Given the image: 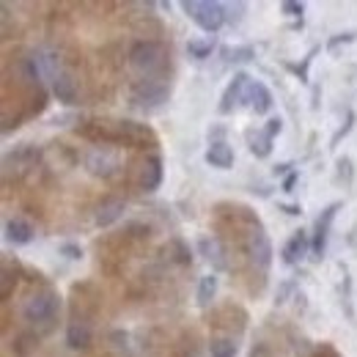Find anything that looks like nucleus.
I'll list each match as a JSON object with an SVG mask.
<instances>
[{
	"instance_id": "b1692460",
	"label": "nucleus",
	"mask_w": 357,
	"mask_h": 357,
	"mask_svg": "<svg viewBox=\"0 0 357 357\" xmlns=\"http://www.w3.org/2000/svg\"><path fill=\"white\" fill-rule=\"evenodd\" d=\"M280 11L289 14V17H303L305 6H303V3H294V0H286V3H280Z\"/></svg>"
},
{
	"instance_id": "c85d7f7f",
	"label": "nucleus",
	"mask_w": 357,
	"mask_h": 357,
	"mask_svg": "<svg viewBox=\"0 0 357 357\" xmlns=\"http://www.w3.org/2000/svg\"><path fill=\"white\" fill-rule=\"evenodd\" d=\"M250 357H267V347H264V344H259V347L250 352Z\"/></svg>"
},
{
	"instance_id": "a878e982",
	"label": "nucleus",
	"mask_w": 357,
	"mask_h": 357,
	"mask_svg": "<svg viewBox=\"0 0 357 357\" xmlns=\"http://www.w3.org/2000/svg\"><path fill=\"white\" fill-rule=\"evenodd\" d=\"M264 130H267L269 137H275V135H280V130H283V121H280V119H269Z\"/></svg>"
},
{
	"instance_id": "412c9836",
	"label": "nucleus",
	"mask_w": 357,
	"mask_h": 357,
	"mask_svg": "<svg viewBox=\"0 0 357 357\" xmlns=\"http://www.w3.org/2000/svg\"><path fill=\"white\" fill-rule=\"evenodd\" d=\"M212 50H215V36H206V39H190V45H187L190 58H198V61L209 58Z\"/></svg>"
},
{
	"instance_id": "20e7f679",
	"label": "nucleus",
	"mask_w": 357,
	"mask_h": 357,
	"mask_svg": "<svg viewBox=\"0 0 357 357\" xmlns=\"http://www.w3.org/2000/svg\"><path fill=\"white\" fill-rule=\"evenodd\" d=\"M58 311H61V297H58V291L45 289V291H36V294L28 297V303H25V308H22V316H25L28 324L42 327L47 333V330L52 327V321L58 319Z\"/></svg>"
},
{
	"instance_id": "393cba45",
	"label": "nucleus",
	"mask_w": 357,
	"mask_h": 357,
	"mask_svg": "<svg viewBox=\"0 0 357 357\" xmlns=\"http://www.w3.org/2000/svg\"><path fill=\"white\" fill-rule=\"evenodd\" d=\"M352 124H355V113H349V116H347V124H344V127H341V130L335 132V137H333V149H335V146L341 143V137H344V135H349Z\"/></svg>"
},
{
	"instance_id": "f257e3e1",
	"label": "nucleus",
	"mask_w": 357,
	"mask_h": 357,
	"mask_svg": "<svg viewBox=\"0 0 357 357\" xmlns=\"http://www.w3.org/2000/svg\"><path fill=\"white\" fill-rule=\"evenodd\" d=\"M77 132L102 146H137V149H143L146 143L157 146L154 132L146 124H135V121H89Z\"/></svg>"
},
{
	"instance_id": "423d86ee",
	"label": "nucleus",
	"mask_w": 357,
	"mask_h": 357,
	"mask_svg": "<svg viewBox=\"0 0 357 357\" xmlns=\"http://www.w3.org/2000/svg\"><path fill=\"white\" fill-rule=\"evenodd\" d=\"M89 171L93 176H102V178H110L113 174L121 171V154L110 146H96L93 151L89 154Z\"/></svg>"
},
{
	"instance_id": "0eeeda50",
	"label": "nucleus",
	"mask_w": 357,
	"mask_h": 357,
	"mask_svg": "<svg viewBox=\"0 0 357 357\" xmlns=\"http://www.w3.org/2000/svg\"><path fill=\"white\" fill-rule=\"evenodd\" d=\"M338 209H341V204L335 201V204L324 206V209H321V215L316 218V225H313V239H311L313 259H321V256H324V248H327V236H330V225H333V220H335Z\"/></svg>"
},
{
	"instance_id": "9d476101",
	"label": "nucleus",
	"mask_w": 357,
	"mask_h": 357,
	"mask_svg": "<svg viewBox=\"0 0 357 357\" xmlns=\"http://www.w3.org/2000/svg\"><path fill=\"white\" fill-rule=\"evenodd\" d=\"M308 250H311V236H308V231H294L291 236H289V242L283 245V250H280V261L286 264V267H294L297 261H303L305 256H308Z\"/></svg>"
},
{
	"instance_id": "dca6fc26",
	"label": "nucleus",
	"mask_w": 357,
	"mask_h": 357,
	"mask_svg": "<svg viewBox=\"0 0 357 357\" xmlns=\"http://www.w3.org/2000/svg\"><path fill=\"white\" fill-rule=\"evenodd\" d=\"M248 102H250V110L253 113H259V116H264L272 110V93L264 83H250V89H248Z\"/></svg>"
},
{
	"instance_id": "7ed1b4c3",
	"label": "nucleus",
	"mask_w": 357,
	"mask_h": 357,
	"mask_svg": "<svg viewBox=\"0 0 357 357\" xmlns=\"http://www.w3.org/2000/svg\"><path fill=\"white\" fill-rule=\"evenodd\" d=\"M181 11L204 31V33H218L228 22V14H225V3L218 0H184L181 3Z\"/></svg>"
},
{
	"instance_id": "2eb2a0df",
	"label": "nucleus",
	"mask_w": 357,
	"mask_h": 357,
	"mask_svg": "<svg viewBox=\"0 0 357 357\" xmlns=\"http://www.w3.org/2000/svg\"><path fill=\"white\" fill-rule=\"evenodd\" d=\"M206 162L218 171H228L234 165V149L225 140H212L206 149Z\"/></svg>"
},
{
	"instance_id": "4468645a",
	"label": "nucleus",
	"mask_w": 357,
	"mask_h": 357,
	"mask_svg": "<svg viewBox=\"0 0 357 357\" xmlns=\"http://www.w3.org/2000/svg\"><path fill=\"white\" fill-rule=\"evenodd\" d=\"M91 341H93V333H91V324L83 319H72L69 327H66V344L72 349H89Z\"/></svg>"
},
{
	"instance_id": "4be33fe9",
	"label": "nucleus",
	"mask_w": 357,
	"mask_h": 357,
	"mask_svg": "<svg viewBox=\"0 0 357 357\" xmlns=\"http://www.w3.org/2000/svg\"><path fill=\"white\" fill-rule=\"evenodd\" d=\"M11 286H17V269L11 272L8 261H6L3 264V275H0V297H3V303L11 297Z\"/></svg>"
},
{
	"instance_id": "a211bd4d",
	"label": "nucleus",
	"mask_w": 357,
	"mask_h": 357,
	"mask_svg": "<svg viewBox=\"0 0 357 357\" xmlns=\"http://www.w3.org/2000/svg\"><path fill=\"white\" fill-rule=\"evenodd\" d=\"M245 137H248L250 151H253L259 160H264V157L272 154V137L267 135V130H248Z\"/></svg>"
},
{
	"instance_id": "1a4fd4ad",
	"label": "nucleus",
	"mask_w": 357,
	"mask_h": 357,
	"mask_svg": "<svg viewBox=\"0 0 357 357\" xmlns=\"http://www.w3.org/2000/svg\"><path fill=\"white\" fill-rule=\"evenodd\" d=\"M250 83H253V80H250L245 72H236L234 80L228 83V89L223 91V99H220V107H218V110L225 116V113H231L239 102H248V89H250Z\"/></svg>"
},
{
	"instance_id": "6ab92c4d",
	"label": "nucleus",
	"mask_w": 357,
	"mask_h": 357,
	"mask_svg": "<svg viewBox=\"0 0 357 357\" xmlns=\"http://www.w3.org/2000/svg\"><path fill=\"white\" fill-rule=\"evenodd\" d=\"M236 341L234 338H223V335H215L212 341H209V352L212 357H236Z\"/></svg>"
},
{
	"instance_id": "aec40b11",
	"label": "nucleus",
	"mask_w": 357,
	"mask_h": 357,
	"mask_svg": "<svg viewBox=\"0 0 357 357\" xmlns=\"http://www.w3.org/2000/svg\"><path fill=\"white\" fill-rule=\"evenodd\" d=\"M215 294H218V278H215V275L201 278V283H198V305L206 308V305L215 300Z\"/></svg>"
},
{
	"instance_id": "c756f323",
	"label": "nucleus",
	"mask_w": 357,
	"mask_h": 357,
	"mask_svg": "<svg viewBox=\"0 0 357 357\" xmlns=\"http://www.w3.org/2000/svg\"><path fill=\"white\" fill-rule=\"evenodd\" d=\"M286 168H291V165H278V168H275V176H280V174H286Z\"/></svg>"
},
{
	"instance_id": "9b49d317",
	"label": "nucleus",
	"mask_w": 357,
	"mask_h": 357,
	"mask_svg": "<svg viewBox=\"0 0 357 357\" xmlns=\"http://www.w3.org/2000/svg\"><path fill=\"white\" fill-rule=\"evenodd\" d=\"M3 231H6V239H8L14 248H25V245L33 242V228H31L28 220H22V218H11V220H6Z\"/></svg>"
},
{
	"instance_id": "ddd939ff",
	"label": "nucleus",
	"mask_w": 357,
	"mask_h": 357,
	"mask_svg": "<svg viewBox=\"0 0 357 357\" xmlns=\"http://www.w3.org/2000/svg\"><path fill=\"white\" fill-rule=\"evenodd\" d=\"M121 215H124V201L121 198H105L93 212V223L99 228H107V225L116 223Z\"/></svg>"
},
{
	"instance_id": "bb28decb",
	"label": "nucleus",
	"mask_w": 357,
	"mask_h": 357,
	"mask_svg": "<svg viewBox=\"0 0 357 357\" xmlns=\"http://www.w3.org/2000/svg\"><path fill=\"white\" fill-rule=\"evenodd\" d=\"M61 253H66L69 259H80V256H83V250H80L77 245H63V248H61Z\"/></svg>"
},
{
	"instance_id": "f03ea898",
	"label": "nucleus",
	"mask_w": 357,
	"mask_h": 357,
	"mask_svg": "<svg viewBox=\"0 0 357 357\" xmlns=\"http://www.w3.org/2000/svg\"><path fill=\"white\" fill-rule=\"evenodd\" d=\"M130 58V66H132L137 75H143V80H151V77H165V69H168V50L160 45V42H151V39H140L130 47L127 52Z\"/></svg>"
},
{
	"instance_id": "cd10ccee",
	"label": "nucleus",
	"mask_w": 357,
	"mask_h": 357,
	"mask_svg": "<svg viewBox=\"0 0 357 357\" xmlns=\"http://www.w3.org/2000/svg\"><path fill=\"white\" fill-rule=\"evenodd\" d=\"M297 176H300V174L294 171L291 176H289V178H286V181H283V190H286V192H291V187H294V181H297Z\"/></svg>"
},
{
	"instance_id": "6e6552de",
	"label": "nucleus",
	"mask_w": 357,
	"mask_h": 357,
	"mask_svg": "<svg viewBox=\"0 0 357 357\" xmlns=\"http://www.w3.org/2000/svg\"><path fill=\"white\" fill-rule=\"evenodd\" d=\"M162 184V160L160 154H149L140 165H137V190L143 192H154Z\"/></svg>"
},
{
	"instance_id": "39448f33",
	"label": "nucleus",
	"mask_w": 357,
	"mask_h": 357,
	"mask_svg": "<svg viewBox=\"0 0 357 357\" xmlns=\"http://www.w3.org/2000/svg\"><path fill=\"white\" fill-rule=\"evenodd\" d=\"M171 96V86L165 83V77H151V80H137L132 86V99L135 107H143V110H151V107H160L162 102H168Z\"/></svg>"
},
{
	"instance_id": "f3484780",
	"label": "nucleus",
	"mask_w": 357,
	"mask_h": 357,
	"mask_svg": "<svg viewBox=\"0 0 357 357\" xmlns=\"http://www.w3.org/2000/svg\"><path fill=\"white\" fill-rule=\"evenodd\" d=\"M52 93H55V99H58L61 105H75V102H77L75 80H72L69 75H63V72H58V75L52 77Z\"/></svg>"
},
{
	"instance_id": "f8f14e48",
	"label": "nucleus",
	"mask_w": 357,
	"mask_h": 357,
	"mask_svg": "<svg viewBox=\"0 0 357 357\" xmlns=\"http://www.w3.org/2000/svg\"><path fill=\"white\" fill-rule=\"evenodd\" d=\"M198 248H201V253H204V259L212 264V267L218 269V272H223L228 269V259H225V248L223 242L218 239V236H204L201 242H198Z\"/></svg>"
},
{
	"instance_id": "5701e85b",
	"label": "nucleus",
	"mask_w": 357,
	"mask_h": 357,
	"mask_svg": "<svg viewBox=\"0 0 357 357\" xmlns=\"http://www.w3.org/2000/svg\"><path fill=\"white\" fill-rule=\"evenodd\" d=\"M168 256L176 261V264H181V267H187L192 259H190V250H187V245L181 242V239H174L171 245H168Z\"/></svg>"
}]
</instances>
